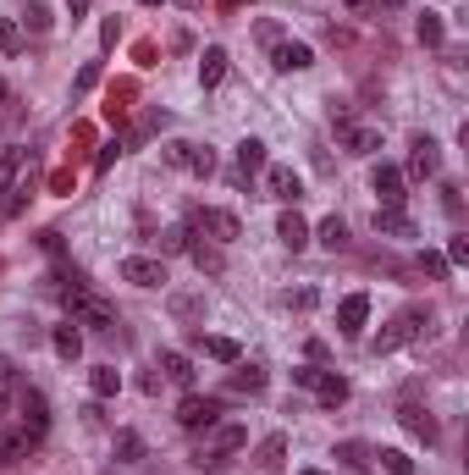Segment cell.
<instances>
[{
  "mask_svg": "<svg viewBox=\"0 0 469 475\" xmlns=\"http://www.w3.org/2000/svg\"><path fill=\"white\" fill-rule=\"evenodd\" d=\"M61 304L78 326H94V332H116V304H105L100 293L83 288V277H73V288H61Z\"/></svg>",
  "mask_w": 469,
  "mask_h": 475,
  "instance_id": "6da1fadb",
  "label": "cell"
},
{
  "mask_svg": "<svg viewBox=\"0 0 469 475\" xmlns=\"http://www.w3.org/2000/svg\"><path fill=\"white\" fill-rule=\"evenodd\" d=\"M425 332H431V310H404V315L386 321V332L370 343V354H376V360H381V354H397L404 343H415V337H425Z\"/></svg>",
  "mask_w": 469,
  "mask_h": 475,
  "instance_id": "7a4b0ae2",
  "label": "cell"
},
{
  "mask_svg": "<svg viewBox=\"0 0 469 475\" xmlns=\"http://www.w3.org/2000/svg\"><path fill=\"white\" fill-rule=\"evenodd\" d=\"M243 448V426H210L205 431V442H199V453H193V470H227V459Z\"/></svg>",
  "mask_w": 469,
  "mask_h": 475,
  "instance_id": "3957f363",
  "label": "cell"
},
{
  "mask_svg": "<svg viewBox=\"0 0 469 475\" xmlns=\"http://www.w3.org/2000/svg\"><path fill=\"white\" fill-rule=\"evenodd\" d=\"M221 421V398H199V392H188L182 403H177V426L182 431H210Z\"/></svg>",
  "mask_w": 469,
  "mask_h": 475,
  "instance_id": "277c9868",
  "label": "cell"
},
{
  "mask_svg": "<svg viewBox=\"0 0 469 475\" xmlns=\"http://www.w3.org/2000/svg\"><path fill=\"white\" fill-rule=\"evenodd\" d=\"M166 161L182 166V172H193V177H210L216 172V150L210 144H188V139H171L166 144Z\"/></svg>",
  "mask_w": 469,
  "mask_h": 475,
  "instance_id": "5b68a950",
  "label": "cell"
},
{
  "mask_svg": "<svg viewBox=\"0 0 469 475\" xmlns=\"http://www.w3.org/2000/svg\"><path fill=\"white\" fill-rule=\"evenodd\" d=\"M116 277L132 282V288H166V260H150V254H127L116 265Z\"/></svg>",
  "mask_w": 469,
  "mask_h": 475,
  "instance_id": "8992f818",
  "label": "cell"
},
{
  "mask_svg": "<svg viewBox=\"0 0 469 475\" xmlns=\"http://www.w3.org/2000/svg\"><path fill=\"white\" fill-rule=\"evenodd\" d=\"M193 233L199 238H216V243H238V216L232 211H193Z\"/></svg>",
  "mask_w": 469,
  "mask_h": 475,
  "instance_id": "52a82bcc",
  "label": "cell"
},
{
  "mask_svg": "<svg viewBox=\"0 0 469 475\" xmlns=\"http://www.w3.org/2000/svg\"><path fill=\"white\" fill-rule=\"evenodd\" d=\"M337 144L348 155H376L381 150V127H365V122H337Z\"/></svg>",
  "mask_w": 469,
  "mask_h": 475,
  "instance_id": "ba28073f",
  "label": "cell"
},
{
  "mask_svg": "<svg viewBox=\"0 0 469 475\" xmlns=\"http://www.w3.org/2000/svg\"><path fill=\"white\" fill-rule=\"evenodd\" d=\"M265 193H271L277 205H298V199H304V177L293 166H271V172H265Z\"/></svg>",
  "mask_w": 469,
  "mask_h": 475,
  "instance_id": "9c48e42d",
  "label": "cell"
},
{
  "mask_svg": "<svg viewBox=\"0 0 469 475\" xmlns=\"http://www.w3.org/2000/svg\"><path fill=\"white\" fill-rule=\"evenodd\" d=\"M370 188L381 193V211H404V172H397V166H376L370 172Z\"/></svg>",
  "mask_w": 469,
  "mask_h": 475,
  "instance_id": "30bf717a",
  "label": "cell"
},
{
  "mask_svg": "<svg viewBox=\"0 0 469 475\" xmlns=\"http://www.w3.org/2000/svg\"><path fill=\"white\" fill-rule=\"evenodd\" d=\"M271 61H277V73H304V66H315V50L304 39H282V45H271Z\"/></svg>",
  "mask_w": 469,
  "mask_h": 475,
  "instance_id": "8fae6325",
  "label": "cell"
},
{
  "mask_svg": "<svg viewBox=\"0 0 469 475\" xmlns=\"http://www.w3.org/2000/svg\"><path fill=\"white\" fill-rule=\"evenodd\" d=\"M436 166H442V144L431 133H420L415 150H409V177H436Z\"/></svg>",
  "mask_w": 469,
  "mask_h": 475,
  "instance_id": "7c38bea8",
  "label": "cell"
},
{
  "mask_svg": "<svg viewBox=\"0 0 469 475\" xmlns=\"http://www.w3.org/2000/svg\"><path fill=\"white\" fill-rule=\"evenodd\" d=\"M365 321H370V299H365V293H348V299L337 304V332H343V337H359Z\"/></svg>",
  "mask_w": 469,
  "mask_h": 475,
  "instance_id": "4fadbf2b",
  "label": "cell"
},
{
  "mask_svg": "<svg viewBox=\"0 0 469 475\" xmlns=\"http://www.w3.org/2000/svg\"><path fill=\"white\" fill-rule=\"evenodd\" d=\"M23 431L34 437V442H44V431H50V410H44V392H23Z\"/></svg>",
  "mask_w": 469,
  "mask_h": 475,
  "instance_id": "5bb4252c",
  "label": "cell"
},
{
  "mask_svg": "<svg viewBox=\"0 0 469 475\" xmlns=\"http://www.w3.org/2000/svg\"><path fill=\"white\" fill-rule=\"evenodd\" d=\"M193 349L210 354V360H221V365H238V360H243V349L232 343V337H205V332H193Z\"/></svg>",
  "mask_w": 469,
  "mask_h": 475,
  "instance_id": "9a60e30c",
  "label": "cell"
},
{
  "mask_svg": "<svg viewBox=\"0 0 469 475\" xmlns=\"http://www.w3.org/2000/svg\"><path fill=\"white\" fill-rule=\"evenodd\" d=\"M315 398H320V410H337V403H348V381L337 371H320L315 376Z\"/></svg>",
  "mask_w": 469,
  "mask_h": 475,
  "instance_id": "2e32d148",
  "label": "cell"
},
{
  "mask_svg": "<svg viewBox=\"0 0 469 475\" xmlns=\"http://www.w3.org/2000/svg\"><path fill=\"white\" fill-rule=\"evenodd\" d=\"M277 238H282V243H288V249L298 254V249L309 243V222H304V216H298V211L288 205V211H282V222H277Z\"/></svg>",
  "mask_w": 469,
  "mask_h": 475,
  "instance_id": "e0dca14e",
  "label": "cell"
},
{
  "mask_svg": "<svg viewBox=\"0 0 469 475\" xmlns=\"http://www.w3.org/2000/svg\"><path fill=\"white\" fill-rule=\"evenodd\" d=\"M50 349H55L61 360H78V354H83V332H78V321L55 326V332H50Z\"/></svg>",
  "mask_w": 469,
  "mask_h": 475,
  "instance_id": "ac0fdd59",
  "label": "cell"
},
{
  "mask_svg": "<svg viewBox=\"0 0 469 475\" xmlns=\"http://www.w3.org/2000/svg\"><path fill=\"white\" fill-rule=\"evenodd\" d=\"M227 78V50L221 45H210L205 55H199V84H205V89H216Z\"/></svg>",
  "mask_w": 469,
  "mask_h": 475,
  "instance_id": "d6986e66",
  "label": "cell"
},
{
  "mask_svg": "<svg viewBox=\"0 0 469 475\" xmlns=\"http://www.w3.org/2000/svg\"><path fill=\"white\" fill-rule=\"evenodd\" d=\"M259 166H265V144H259V139H243V144H238V183H249Z\"/></svg>",
  "mask_w": 469,
  "mask_h": 475,
  "instance_id": "ffe728a7",
  "label": "cell"
},
{
  "mask_svg": "<svg viewBox=\"0 0 469 475\" xmlns=\"http://www.w3.org/2000/svg\"><path fill=\"white\" fill-rule=\"evenodd\" d=\"M376 233L381 238H415V222L404 211H376Z\"/></svg>",
  "mask_w": 469,
  "mask_h": 475,
  "instance_id": "44dd1931",
  "label": "cell"
},
{
  "mask_svg": "<svg viewBox=\"0 0 469 475\" xmlns=\"http://www.w3.org/2000/svg\"><path fill=\"white\" fill-rule=\"evenodd\" d=\"M315 238H320V249H331V254H337V249H348V222H343V216H326Z\"/></svg>",
  "mask_w": 469,
  "mask_h": 475,
  "instance_id": "7402d4cb",
  "label": "cell"
},
{
  "mask_svg": "<svg viewBox=\"0 0 469 475\" xmlns=\"http://www.w3.org/2000/svg\"><path fill=\"white\" fill-rule=\"evenodd\" d=\"M89 387H94V398H116L122 392V371L116 365H94L89 371Z\"/></svg>",
  "mask_w": 469,
  "mask_h": 475,
  "instance_id": "603a6c76",
  "label": "cell"
},
{
  "mask_svg": "<svg viewBox=\"0 0 469 475\" xmlns=\"http://www.w3.org/2000/svg\"><path fill=\"white\" fill-rule=\"evenodd\" d=\"M404 426H409V431H415L420 442H436V421H431V415L420 410V403H404Z\"/></svg>",
  "mask_w": 469,
  "mask_h": 475,
  "instance_id": "cb8c5ba5",
  "label": "cell"
},
{
  "mask_svg": "<svg viewBox=\"0 0 469 475\" xmlns=\"http://www.w3.org/2000/svg\"><path fill=\"white\" fill-rule=\"evenodd\" d=\"M227 387H232V392H265V371L238 360V371H232V381H227Z\"/></svg>",
  "mask_w": 469,
  "mask_h": 475,
  "instance_id": "d4e9b609",
  "label": "cell"
},
{
  "mask_svg": "<svg viewBox=\"0 0 469 475\" xmlns=\"http://www.w3.org/2000/svg\"><path fill=\"white\" fill-rule=\"evenodd\" d=\"M144 459V437L139 431H116V464H139Z\"/></svg>",
  "mask_w": 469,
  "mask_h": 475,
  "instance_id": "484cf974",
  "label": "cell"
},
{
  "mask_svg": "<svg viewBox=\"0 0 469 475\" xmlns=\"http://www.w3.org/2000/svg\"><path fill=\"white\" fill-rule=\"evenodd\" d=\"M17 172H23V150H0V199L12 193V183H17Z\"/></svg>",
  "mask_w": 469,
  "mask_h": 475,
  "instance_id": "4316f807",
  "label": "cell"
},
{
  "mask_svg": "<svg viewBox=\"0 0 469 475\" xmlns=\"http://www.w3.org/2000/svg\"><path fill=\"white\" fill-rule=\"evenodd\" d=\"M161 371H166L171 381H182V387L193 381V365H188V354H177V349H166V354H161Z\"/></svg>",
  "mask_w": 469,
  "mask_h": 475,
  "instance_id": "83f0119b",
  "label": "cell"
},
{
  "mask_svg": "<svg viewBox=\"0 0 469 475\" xmlns=\"http://www.w3.org/2000/svg\"><path fill=\"white\" fill-rule=\"evenodd\" d=\"M376 459H381V470H386V475H415V459H409L404 448H381Z\"/></svg>",
  "mask_w": 469,
  "mask_h": 475,
  "instance_id": "f1b7e54d",
  "label": "cell"
},
{
  "mask_svg": "<svg viewBox=\"0 0 469 475\" xmlns=\"http://www.w3.org/2000/svg\"><path fill=\"white\" fill-rule=\"evenodd\" d=\"M415 34H420V45H442V39H447V23H442L436 12H425V17L415 23Z\"/></svg>",
  "mask_w": 469,
  "mask_h": 475,
  "instance_id": "f546056e",
  "label": "cell"
},
{
  "mask_svg": "<svg viewBox=\"0 0 469 475\" xmlns=\"http://www.w3.org/2000/svg\"><path fill=\"white\" fill-rule=\"evenodd\" d=\"M188 243H193L188 227H166V233H161V254H188Z\"/></svg>",
  "mask_w": 469,
  "mask_h": 475,
  "instance_id": "4dcf8cb0",
  "label": "cell"
},
{
  "mask_svg": "<svg viewBox=\"0 0 469 475\" xmlns=\"http://www.w3.org/2000/svg\"><path fill=\"white\" fill-rule=\"evenodd\" d=\"M34 448V437L28 431H6V437H0V459H23Z\"/></svg>",
  "mask_w": 469,
  "mask_h": 475,
  "instance_id": "1f68e13d",
  "label": "cell"
},
{
  "mask_svg": "<svg viewBox=\"0 0 469 475\" xmlns=\"http://www.w3.org/2000/svg\"><path fill=\"white\" fill-rule=\"evenodd\" d=\"M23 17H28V28H34V34H50V28H55V17H50L44 0H28V12H23Z\"/></svg>",
  "mask_w": 469,
  "mask_h": 475,
  "instance_id": "d6a6232c",
  "label": "cell"
},
{
  "mask_svg": "<svg viewBox=\"0 0 469 475\" xmlns=\"http://www.w3.org/2000/svg\"><path fill=\"white\" fill-rule=\"evenodd\" d=\"M188 254H193V265H199V271L221 277V254H216V249H205V243H188Z\"/></svg>",
  "mask_w": 469,
  "mask_h": 475,
  "instance_id": "836d02e7",
  "label": "cell"
},
{
  "mask_svg": "<svg viewBox=\"0 0 469 475\" xmlns=\"http://www.w3.org/2000/svg\"><path fill=\"white\" fill-rule=\"evenodd\" d=\"M282 453H288V437H265V448H259V464H265V470H277V464H282Z\"/></svg>",
  "mask_w": 469,
  "mask_h": 475,
  "instance_id": "e575fe53",
  "label": "cell"
},
{
  "mask_svg": "<svg viewBox=\"0 0 469 475\" xmlns=\"http://www.w3.org/2000/svg\"><path fill=\"white\" fill-rule=\"evenodd\" d=\"M0 50H6V55H17V50H23V28H17L12 17H0Z\"/></svg>",
  "mask_w": 469,
  "mask_h": 475,
  "instance_id": "d590c367",
  "label": "cell"
},
{
  "mask_svg": "<svg viewBox=\"0 0 469 475\" xmlns=\"http://www.w3.org/2000/svg\"><path fill=\"white\" fill-rule=\"evenodd\" d=\"M94 84H100V61H89V66H83V73H78V84H73V89H78V94H89Z\"/></svg>",
  "mask_w": 469,
  "mask_h": 475,
  "instance_id": "8d00e7d4",
  "label": "cell"
},
{
  "mask_svg": "<svg viewBox=\"0 0 469 475\" xmlns=\"http://www.w3.org/2000/svg\"><path fill=\"white\" fill-rule=\"evenodd\" d=\"M442 260H447V265H464V260H469V238H453V243H447V254H442Z\"/></svg>",
  "mask_w": 469,
  "mask_h": 475,
  "instance_id": "74e56055",
  "label": "cell"
},
{
  "mask_svg": "<svg viewBox=\"0 0 469 475\" xmlns=\"http://www.w3.org/2000/svg\"><path fill=\"white\" fill-rule=\"evenodd\" d=\"M337 453H343V459H348V464H370V448H365V442H343V448H337Z\"/></svg>",
  "mask_w": 469,
  "mask_h": 475,
  "instance_id": "f35d334b",
  "label": "cell"
},
{
  "mask_svg": "<svg viewBox=\"0 0 469 475\" xmlns=\"http://www.w3.org/2000/svg\"><path fill=\"white\" fill-rule=\"evenodd\" d=\"M116 155H122V144H116V139H111V144H105V150H100V155H94V166H100V172H111V166H116Z\"/></svg>",
  "mask_w": 469,
  "mask_h": 475,
  "instance_id": "ab89813d",
  "label": "cell"
},
{
  "mask_svg": "<svg viewBox=\"0 0 469 475\" xmlns=\"http://www.w3.org/2000/svg\"><path fill=\"white\" fill-rule=\"evenodd\" d=\"M420 271H431V277H447V260H442V254H420Z\"/></svg>",
  "mask_w": 469,
  "mask_h": 475,
  "instance_id": "60d3db41",
  "label": "cell"
},
{
  "mask_svg": "<svg viewBox=\"0 0 469 475\" xmlns=\"http://www.w3.org/2000/svg\"><path fill=\"white\" fill-rule=\"evenodd\" d=\"M171 310H177V315H193V310H199V299H193V293H177V299H171Z\"/></svg>",
  "mask_w": 469,
  "mask_h": 475,
  "instance_id": "b9f144b4",
  "label": "cell"
},
{
  "mask_svg": "<svg viewBox=\"0 0 469 475\" xmlns=\"http://www.w3.org/2000/svg\"><path fill=\"white\" fill-rule=\"evenodd\" d=\"M259 45H282V28L277 23H259Z\"/></svg>",
  "mask_w": 469,
  "mask_h": 475,
  "instance_id": "7bdbcfd3",
  "label": "cell"
},
{
  "mask_svg": "<svg viewBox=\"0 0 469 475\" xmlns=\"http://www.w3.org/2000/svg\"><path fill=\"white\" fill-rule=\"evenodd\" d=\"M315 376H320L315 365H298V371H293V381H298V387H315Z\"/></svg>",
  "mask_w": 469,
  "mask_h": 475,
  "instance_id": "ee69618b",
  "label": "cell"
},
{
  "mask_svg": "<svg viewBox=\"0 0 469 475\" xmlns=\"http://www.w3.org/2000/svg\"><path fill=\"white\" fill-rule=\"evenodd\" d=\"M66 12H73V23H83V12H89V0H66Z\"/></svg>",
  "mask_w": 469,
  "mask_h": 475,
  "instance_id": "f6af8a7d",
  "label": "cell"
},
{
  "mask_svg": "<svg viewBox=\"0 0 469 475\" xmlns=\"http://www.w3.org/2000/svg\"><path fill=\"white\" fill-rule=\"evenodd\" d=\"M343 6H348V12H354V17H365V12H370V6H376V0H343Z\"/></svg>",
  "mask_w": 469,
  "mask_h": 475,
  "instance_id": "bcb514c9",
  "label": "cell"
},
{
  "mask_svg": "<svg viewBox=\"0 0 469 475\" xmlns=\"http://www.w3.org/2000/svg\"><path fill=\"white\" fill-rule=\"evenodd\" d=\"M6 105H12V84L0 78V116H6Z\"/></svg>",
  "mask_w": 469,
  "mask_h": 475,
  "instance_id": "7dc6e473",
  "label": "cell"
},
{
  "mask_svg": "<svg viewBox=\"0 0 469 475\" xmlns=\"http://www.w3.org/2000/svg\"><path fill=\"white\" fill-rule=\"evenodd\" d=\"M0 381H12V360L6 354H0Z\"/></svg>",
  "mask_w": 469,
  "mask_h": 475,
  "instance_id": "c3c4849f",
  "label": "cell"
},
{
  "mask_svg": "<svg viewBox=\"0 0 469 475\" xmlns=\"http://www.w3.org/2000/svg\"><path fill=\"white\" fill-rule=\"evenodd\" d=\"M381 6H392V12H397V6H409V0H381Z\"/></svg>",
  "mask_w": 469,
  "mask_h": 475,
  "instance_id": "681fc988",
  "label": "cell"
},
{
  "mask_svg": "<svg viewBox=\"0 0 469 475\" xmlns=\"http://www.w3.org/2000/svg\"><path fill=\"white\" fill-rule=\"evenodd\" d=\"M0 421H6V392H0Z\"/></svg>",
  "mask_w": 469,
  "mask_h": 475,
  "instance_id": "f907efd6",
  "label": "cell"
},
{
  "mask_svg": "<svg viewBox=\"0 0 469 475\" xmlns=\"http://www.w3.org/2000/svg\"><path fill=\"white\" fill-rule=\"evenodd\" d=\"M221 6H227V12H232V6H243V0H221Z\"/></svg>",
  "mask_w": 469,
  "mask_h": 475,
  "instance_id": "816d5d0a",
  "label": "cell"
},
{
  "mask_svg": "<svg viewBox=\"0 0 469 475\" xmlns=\"http://www.w3.org/2000/svg\"><path fill=\"white\" fill-rule=\"evenodd\" d=\"M177 6H188V12H193V6H199V0H177Z\"/></svg>",
  "mask_w": 469,
  "mask_h": 475,
  "instance_id": "f5cc1de1",
  "label": "cell"
},
{
  "mask_svg": "<svg viewBox=\"0 0 469 475\" xmlns=\"http://www.w3.org/2000/svg\"><path fill=\"white\" fill-rule=\"evenodd\" d=\"M298 475H326V470H298Z\"/></svg>",
  "mask_w": 469,
  "mask_h": 475,
  "instance_id": "db71d44e",
  "label": "cell"
},
{
  "mask_svg": "<svg viewBox=\"0 0 469 475\" xmlns=\"http://www.w3.org/2000/svg\"><path fill=\"white\" fill-rule=\"evenodd\" d=\"M139 6H161V0H139Z\"/></svg>",
  "mask_w": 469,
  "mask_h": 475,
  "instance_id": "11a10c76",
  "label": "cell"
}]
</instances>
